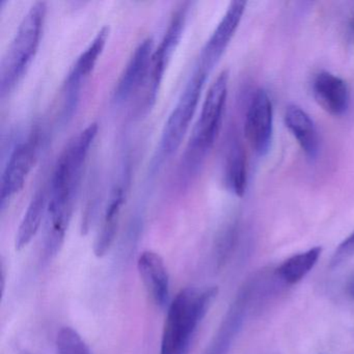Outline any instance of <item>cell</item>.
<instances>
[{"label":"cell","mask_w":354,"mask_h":354,"mask_svg":"<svg viewBox=\"0 0 354 354\" xmlns=\"http://www.w3.org/2000/svg\"><path fill=\"white\" fill-rule=\"evenodd\" d=\"M98 124H90L74 136L55 165L48 189L46 225L57 234H66L75 207L88 153L98 134Z\"/></svg>","instance_id":"cell-1"},{"label":"cell","mask_w":354,"mask_h":354,"mask_svg":"<svg viewBox=\"0 0 354 354\" xmlns=\"http://www.w3.org/2000/svg\"><path fill=\"white\" fill-rule=\"evenodd\" d=\"M217 288L181 290L167 312L160 354H188L198 325L217 295Z\"/></svg>","instance_id":"cell-2"},{"label":"cell","mask_w":354,"mask_h":354,"mask_svg":"<svg viewBox=\"0 0 354 354\" xmlns=\"http://www.w3.org/2000/svg\"><path fill=\"white\" fill-rule=\"evenodd\" d=\"M229 72L223 71L214 80L203 103L200 117L192 129L181 165L183 179H190L198 174L207 155L214 146L221 131L227 104Z\"/></svg>","instance_id":"cell-3"},{"label":"cell","mask_w":354,"mask_h":354,"mask_svg":"<svg viewBox=\"0 0 354 354\" xmlns=\"http://www.w3.org/2000/svg\"><path fill=\"white\" fill-rule=\"evenodd\" d=\"M47 6L37 1L22 19L0 66V96L11 94L32 65L42 38Z\"/></svg>","instance_id":"cell-4"},{"label":"cell","mask_w":354,"mask_h":354,"mask_svg":"<svg viewBox=\"0 0 354 354\" xmlns=\"http://www.w3.org/2000/svg\"><path fill=\"white\" fill-rule=\"evenodd\" d=\"M208 76L209 73L196 65L183 92L178 99L177 104L163 127L160 140V154L162 156H171L181 147L196 113Z\"/></svg>","instance_id":"cell-5"},{"label":"cell","mask_w":354,"mask_h":354,"mask_svg":"<svg viewBox=\"0 0 354 354\" xmlns=\"http://www.w3.org/2000/svg\"><path fill=\"white\" fill-rule=\"evenodd\" d=\"M187 9L186 5H182L181 8L174 12L160 44L153 53L150 73L144 86V111H150L156 102L157 95L165 77V70L183 37L186 18H187Z\"/></svg>","instance_id":"cell-6"},{"label":"cell","mask_w":354,"mask_h":354,"mask_svg":"<svg viewBox=\"0 0 354 354\" xmlns=\"http://www.w3.org/2000/svg\"><path fill=\"white\" fill-rule=\"evenodd\" d=\"M109 37L107 26L101 28L88 48L80 55L77 61L68 74L64 84L63 101H62L61 120L68 123L73 117L80 103V95L84 82L90 77L96 67L97 62L106 46Z\"/></svg>","instance_id":"cell-7"},{"label":"cell","mask_w":354,"mask_h":354,"mask_svg":"<svg viewBox=\"0 0 354 354\" xmlns=\"http://www.w3.org/2000/svg\"><path fill=\"white\" fill-rule=\"evenodd\" d=\"M39 142L38 132L35 131L28 140L16 145L12 151L0 181V203L3 208L6 203L24 189L36 163Z\"/></svg>","instance_id":"cell-8"},{"label":"cell","mask_w":354,"mask_h":354,"mask_svg":"<svg viewBox=\"0 0 354 354\" xmlns=\"http://www.w3.org/2000/svg\"><path fill=\"white\" fill-rule=\"evenodd\" d=\"M244 133L248 144L259 156L269 152L273 134V106L266 91H256L246 111Z\"/></svg>","instance_id":"cell-9"},{"label":"cell","mask_w":354,"mask_h":354,"mask_svg":"<svg viewBox=\"0 0 354 354\" xmlns=\"http://www.w3.org/2000/svg\"><path fill=\"white\" fill-rule=\"evenodd\" d=\"M245 7V1H232L218 26L203 47L196 65L207 73L210 74L229 46L241 22Z\"/></svg>","instance_id":"cell-10"},{"label":"cell","mask_w":354,"mask_h":354,"mask_svg":"<svg viewBox=\"0 0 354 354\" xmlns=\"http://www.w3.org/2000/svg\"><path fill=\"white\" fill-rule=\"evenodd\" d=\"M154 50V40L152 38L145 39L136 47L115 84L113 102L117 104L125 103L138 91L144 88L150 73Z\"/></svg>","instance_id":"cell-11"},{"label":"cell","mask_w":354,"mask_h":354,"mask_svg":"<svg viewBox=\"0 0 354 354\" xmlns=\"http://www.w3.org/2000/svg\"><path fill=\"white\" fill-rule=\"evenodd\" d=\"M138 268L151 299L159 308H165L169 300V277L163 259L146 250L138 258Z\"/></svg>","instance_id":"cell-12"},{"label":"cell","mask_w":354,"mask_h":354,"mask_svg":"<svg viewBox=\"0 0 354 354\" xmlns=\"http://www.w3.org/2000/svg\"><path fill=\"white\" fill-rule=\"evenodd\" d=\"M313 94L318 104L335 117H341L349 109L350 93L341 78L329 72H320L313 82Z\"/></svg>","instance_id":"cell-13"},{"label":"cell","mask_w":354,"mask_h":354,"mask_svg":"<svg viewBox=\"0 0 354 354\" xmlns=\"http://www.w3.org/2000/svg\"><path fill=\"white\" fill-rule=\"evenodd\" d=\"M126 182L127 180H123V182L115 185L111 190L102 223H101L100 231H99L96 241H95L94 252L98 258L106 254L117 236L122 209H123L126 198H127V183Z\"/></svg>","instance_id":"cell-14"},{"label":"cell","mask_w":354,"mask_h":354,"mask_svg":"<svg viewBox=\"0 0 354 354\" xmlns=\"http://www.w3.org/2000/svg\"><path fill=\"white\" fill-rule=\"evenodd\" d=\"M285 124L304 154L310 159L316 158L319 153V136L312 118L301 107L292 104L286 109Z\"/></svg>","instance_id":"cell-15"},{"label":"cell","mask_w":354,"mask_h":354,"mask_svg":"<svg viewBox=\"0 0 354 354\" xmlns=\"http://www.w3.org/2000/svg\"><path fill=\"white\" fill-rule=\"evenodd\" d=\"M223 176L227 189L236 196H243L248 185V160L241 142L236 138L227 146Z\"/></svg>","instance_id":"cell-16"},{"label":"cell","mask_w":354,"mask_h":354,"mask_svg":"<svg viewBox=\"0 0 354 354\" xmlns=\"http://www.w3.org/2000/svg\"><path fill=\"white\" fill-rule=\"evenodd\" d=\"M48 207V190L42 188L32 196L16 235V250H24L38 233Z\"/></svg>","instance_id":"cell-17"},{"label":"cell","mask_w":354,"mask_h":354,"mask_svg":"<svg viewBox=\"0 0 354 354\" xmlns=\"http://www.w3.org/2000/svg\"><path fill=\"white\" fill-rule=\"evenodd\" d=\"M322 248H313L308 252L295 254L286 260L277 268L279 277L286 283L293 285L301 281L318 262Z\"/></svg>","instance_id":"cell-18"},{"label":"cell","mask_w":354,"mask_h":354,"mask_svg":"<svg viewBox=\"0 0 354 354\" xmlns=\"http://www.w3.org/2000/svg\"><path fill=\"white\" fill-rule=\"evenodd\" d=\"M57 354H92L86 342L71 327H64L57 339Z\"/></svg>","instance_id":"cell-19"},{"label":"cell","mask_w":354,"mask_h":354,"mask_svg":"<svg viewBox=\"0 0 354 354\" xmlns=\"http://www.w3.org/2000/svg\"><path fill=\"white\" fill-rule=\"evenodd\" d=\"M354 252V232L347 238L344 240L341 244H339L337 250H335V256H333V264H337V263L343 261L344 259L349 257L350 254Z\"/></svg>","instance_id":"cell-20"},{"label":"cell","mask_w":354,"mask_h":354,"mask_svg":"<svg viewBox=\"0 0 354 354\" xmlns=\"http://www.w3.org/2000/svg\"><path fill=\"white\" fill-rule=\"evenodd\" d=\"M349 292H350V295H351L352 297L354 298V279H353V281H352L351 285H350Z\"/></svg>","instance_id":"cell-21"},{"label":"cell","mask_w":354,"mask_h":354,"mask_svg":"<svg viewBox=\"0 0 354 354\" xmlns=\"http://www.w3.org/2000/svg\"><path fill=\"white\" fill-rule=\"evenodd\" d=\"M352 30H353V34H354V24H353V26H352Z\"/></svg>","instance_id":"cell-22"}]
</instances>
